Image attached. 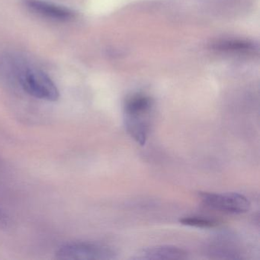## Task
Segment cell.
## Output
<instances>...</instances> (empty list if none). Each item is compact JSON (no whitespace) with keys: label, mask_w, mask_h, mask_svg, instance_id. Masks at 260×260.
I'll return each mask as SVG.
<instances>
[{"label":"cell","mask_w":260,"mask_h":260,"mask_svg":"<svg viewBox=\"0 0 260 260\" xmlns=\"http://www.w3.org/2000/svg\"><path fill=\"white\" fill-rule=\"evenodd\" d=\"M61 259L108 260L116 258L115 250L107 245L94 242H72L60 246L55 252Z\"/></svg>","instance_id":"cell-1"},{"label":"cell","mask_w":260,"mask_h":260,"mask_svg":"<svg viewBox=\"0 0 260 260\" xmlns=\"http://www.w3.org/2000/svg\"><path fill=\"white\" fill-rule=\"evenodd\" d=\"M22 88L29 95L39 100L55 102L60 97V92L53 80L42 71L28 69L20 76Z\"/></svg>","instance_id":"cell-2"},{"label":"cell","mask_w":260,"mask_h":260,"mask_svg":"<svg viewBox=\"0 0 260 260\" xmlns=\"http://www.w3.org/2000/svg\"><path fill=\"white\" fill-rule=\"evenodd\" d=\"M199 196L205 205L223 212L240 214L247 212L250 209L249 199L239 193L200 191Z\"/></svg>","instance_id":"cell-3"},{"label":"cell","mask_w":260,"mask_h":260,"mask_svg":"<svg viewBox=\"0 0 260 260\" xmlns=\"http://www.w3.org/2000/svg\"><path fill=\"white\" fill-rule=\"evenodd\" d=\"M188 253L183 249L171 245L152 246L139 251L133 259H183Z\"/></svg>","instance_id":"cell-4"},{"label":"cell","mask_w":260,"mask_h":260,"mask_svg":"<svg viewBox=\"0 0 260 260\" xmlns=\"http://www.w3.org/2000/svg\"><path fill=\"white\" fill-rule=\"evenodd\" d=\"M25 4L33 12L57 20H69L74 16V12L69 9L44 0H25Z\"/></svg>","instance_id":"cell-5"},{"label":"cell","mask_w":260,"mask_h":260,"mask_svg":"<svg viewBox=\"0 0 260 260\" xmlns=\"http://www.w3.org/2000/svg\"><path fill=\"white\" fill-rule=\"evenodd\" d=\"M127 133L140 145L144 146L150 132L149 116H124Z\"/></svg>","instance_id":"cell-6"},{"label":"cell","mask_w":260,"mask_h":260,"mask_svg":"<svg viewBox=\"0 0 260 260\" xmlns=\"http://www.w3.org/2000/svg\"><path fill=\"white\" fill-rule=\"evenodd\" d=\"M153 104V100L147 95H132L124 103V116H150Z\"/></svg>","instance_id":"cell-7"},{"label":"cell","mask_w":260,"mask_h":260,"mask_svg":"<svg viewBox=\"0 0 260 260\" xmlns=\"http://www.w3.org/2000/svg\"><path fill=\"white\" fill-rule=\"evenodd\" d=\"M214 48L218 51L246 54H252L255 51L253 44L240 40H228L217 42L214 45Z\"/></svg>","instance_id":"cell-8"},{"label":"cell","mask_w":260,"mask_h":260,"mask_svg":"<svg viewBox=\"0 0 260 260\" xmlns=\"http://www.w3.org/2000/svg\"><path fill=\"white\" fill-rule=\"evenodd\" d=\"M182 224L186 226H194L198 228H214L218 225V222L213 219L204 217H185L179 220Z\"/></svg>","instance_id":"cell-9"},{"label":"cell","mask_w":260,"mask_h":260,"mask_svg":"<svg viewBox=\"0 0 260 260\" xmlns=\"http://www.w3.org/2000/svg\"><path fill=\"white\" fill-rule=\"evenodd\" d=\"M6 223V217L4 214L0 211V224Z\"/></svg>","instance_id":"cell-10"}]
</instances>
